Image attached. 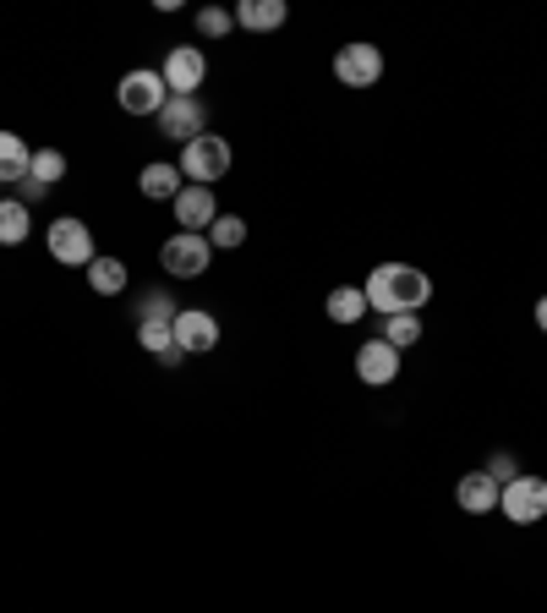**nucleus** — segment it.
Segmentation results:
<instances>
[{"instance_id": "obj_1", "label": "nucleus", "mask_w": 547, "mask_h": 613, "mask_svg": "<svg viewBox=\"0 0 547 613\" xmlns=\"http://www.w3.org/2000/svg\"><path fill=\"white\" fill-rule=\"evenodd\" d=\"M362 297H367V306H373V312L400 318V312L427 306V297H432V280H427L416 264H378V269L367 275Z\"/></svg>"}, {"instance_id": "obj_2", "label": "nucleus", "mask_w": 547, "mask_h": 613, "mask_svg": "<svg viewBox=\"0 0 547 613\" xmlns=\"http://www.w3.org/2000/svg\"><path fill=\"white\" fill-rule=\"evenodd\" d=\"M230 164H236V149L219 138V132H203V138H192L181 159H175V170H181V181L186 186H214V181H225L230 175Z\"/></svg>"}, {"instance_id": "obj_3", "label": "nucleus", "mask_w": 547, "mask_h": 613, "mask_svg": "<svg viewBox=\"0 0 547 613\" xmlns=\"http://www.w3.org/2000/svg\"><path fill=\"white\" fill-rule=\"evenodd\" d=\"M498 515L510 520V526H537L547 520V476H515V482H504L498 487Z\"/></svg>"}, {"instance_id": "obj_4", "label": "nucleus", "mask_w": 547, "mask_h": 613, "mask_svg": "<svg viewBox=\"0 0 547 613\" xmlns=\"http://www.w3.org/2000/svg\"><path fill=\"white\" fill-rule=\"evenodd\" d=\"M44 247H50V258L61 264V269H88L99 252H94V230L83 225V219H72V214H61V219H50V236H44Z\"/></svg>"}, {"instance_id": "obj_5", "label": "nucleus", "mask_w": 547, "mask_h": 613, "mask_svg": "<svg viewBox=\"0 0 547 613\" xmlns=\"http://www.w3.org/2000/svg\"><path fill=\"white\" fill-rule=\"evenodd\" d=\"M159 264H164V275H170V280H197V275H208V264H214V247H208V236L175 230V236L159 247Z\"/></svg>"}, {"instance_id": "obj_6", "label": "nucleus", "mask_w": 547, "mask_h": 613, "mask_svg": "<svg viewBox=\"0 0 547 613\" xmlns=\"http://www.w3.org/2000/svg\"><path fill=\"white\" fill-rule=\"evenodd\" d=\"M159 77H164L170 99H197V88H203V77H208V55H203L197 44H175V50L164 55Z\"/></svg>"}, {"instance_id": "obj_7", "label": "nucleus", "mask_w": 547, "mask_h": 613, "mask_svg": "<svg viewBox=\"0 0 547 613\" xmlns=\"http://www.w3.org/2000/svg\"><path fill=\"white\" fill-rule=\"evenodd\" d=\"M116 99H121V110H127V116H148V121H153V116L170 105V88H164V77H159V72L137 66V72H127V77H121Z\"/></svg>"}, {"instance_id": "obj_8", "label": "nucleus", "mask_w": 547, "mask_h": 613, "mask_svg": "<svg viewBox=\"0 0 547 613\" xmlns=\"http://www.w3.org/2000/svg\"><path fill=\"white\" fill-rule=\"evenodd\" d=\"M334 77H340V88H373V83L384 77V50L367 44V39L340 44V55H334Z\"/></svg>"}, {"instance_id": "obj_9", "label": "nucleus", "mask_w": 547, "mask_h": 613, "mask_svg": "<svg viewBox=\"0 0 547 613\" xmlns=\"http://www.w3.org/2000/svg\"><path fill=\"white\" fill-rule=\"evenodd\" d=\"M153 127H159V138H170V143H192V138H203V127H208V110H203V99H170L159 116H153Z\"/></svg>"}, {"instance_id": "obj_10", "label": "nucleus", "mask_w": 547, "mask_h": 613, "mask_svg": "<svg viewBox=\"0 0 547 613\" xmlns=\"http://www.w3.org/2000/svg\"><path fill=\"white\" fill-rule=\"evenodd\" d=\"M175 345H181L186 356H208V351L219 345V318L203 312V306H181V312H175Z\"/></svg>"}, {"instance_id": "obj_11", "label": "nucleus", "mask_w": 547, "mask_h": 613, "mask_svg": "<svg viewBox=\"0 0 547 613\" xmlns=\"http://www.w3.org/2000/svg\"><path fill=\"white\" fill-rule=\"evenodd\" d=\"M170 208H175L181 230H192V236H208V225L219 219V203H214V186H181Z\"/></svg>"}, {"instance_id": "obj_12", "label": "nucleus", "mask_w": 547, "mask_h": 613, "mask_svg": "<svg viewBox=\"0 0 547 613\" xmlns=\"http://www.w3.org/2000/svg\"><path fill=\"white\" fill-rule=\"evenodd\" d=\"M356 378L373 384V389H389V384L400 378V351H395L389 340H367V345L356 351Z\"/></svg>"}, {"instance_id": "obj_13", "label": "nucleus", "mask_w": 547, "mask_h": 613, "mask_svg": "<svg viewBox=\"0 0 547 613\" xmlns=\"http://www.w3.org/2000/svg\"><path fill=\"white\" fill-rule=\"evenodd\" d=\"M454 504H460L465 515H493V509H498V482H493L487 471H471V476L454 482Z\"/></svg>"}, {"instance_id": "obj_14", "label": "nucleus", "mask_w": 547, "mask_h": 613, "mask_svg": "<svg viewBox=\"0 0 547 613\" xmlns=\"http://www.w3.org/2000/svg\"><path fill=\"white\" fill-rule=\"evenodd\" d=\"M186 181H181V170L175 164H164V159H153V164H142V175H137V192L148 197V203H175V192H181Z\"/></svg>"}, {"instance_id": "obj_15", "label": "nucleus", "mask_w": 547, "mask_h": 613, "mask_svg": "<svg viewBox=\"0 0 547 613\" xmlns=\"http://www.w3.org/2000/svg\"><path fill=\"white\" fill-rule=\"evenodd\" d=\"M285 17H290L285 0H242L236 6V28H247V33H279Z\"/></svg>"}, {"instance_id": "obj_16", "label": "nucleus", "mask_w": 547, "mask_h": 613, "mask_svg": "<svg viewBox=\"0 0 547 613\" xmlns=\"http://www.w3.org/2000/svg\"><path fill=\"white\" fill-rule=\"evenodd\" d=\"M137 340H142V351H153L159 367H181L186 362V351L175 345V323H137Z\"/></svg>"}, {"instance_id": "obj_17", "label": "nucleus", "mask_w": 547, "mask_h": 613, "mask_svg": "<svg viewBox=\"0 0 547 613\" xmlns=\"http://www.w3.org/2000/svg\"><path fill=\"white\" fill-rule=\"evenodd\" d=\"M28 164H33V149H28L17 132H0V186L28 181Z\"/></svg>"}, {"instance_id": "obj_18", "label": "nucleus", "mask_w": 547, "mask_h": 613, "mask_svg": "<svg viewBox=\"0 0 547 613\" xmlns=\"http://www.w3.org/2000/svg\"><path fill=\"white\" fill-rule=\"evenodd\" d=\"M83 275H88V286H94L99 297H121V291L132 286V275H127V264H121V258H94Z\"/></svg>"}, {"instance_id": "obj_19", "label": "nucleus", "mask_w": 547, "mask_h": 613, "mask_svg": "<svg viewBox=\"0 0 547 613\" xmlns=\"http://www.w3.org/2000/svg\"><path fill=\"white\" fill-rule=\"evenodd\" d=\"M28 230H33V219H28V203H17V197H0V247H22V241H28Z\"/></svg>"}, {"instance_id": "obj_20", "label": "nucleus", "mask_w": 547, "mask_h": 613, "mask_svg": "<svg viewBox=\"0 0 547 613\" xmlns=\"http://www.w3.org/2000/svg\"><path fill=\"white\" fill-rule=\"evenodd\" d=\"M362 312H373L367 297H362V286H340V291H329V318H334V323H362Z\"/></svg>"}, {"instance_id": "obj_21", "label": "nucleus", "mask_w": 547, "mask_h": 613, "mask_svg": "<svg viewBox=\"0 0 547 613\" xmlns=\"http://www.w3.org/2000/svg\"><path fill=\"white\" fill-rule=\"evenodd\" d=\"M242 241H247V219H242V214H219V219L208 225V247H214V252H236Z\"/></svg>"}, {"instance_id": "obj_22", "label": "nucleus", "mask_w": 547, "mask_h": 613, "mask_svg": "<svg viewBox=\"0 0 547 613\" xmlns=\"http://www.w3.org/2000/svg\"><path fill=\"white\" fill-rule=\"evenodd\" d=\"M28 175L50 192L55 181H66V153L61 149H33V164H28Z\"/></svg>"}, {"instance_id": "obj_23", "label": "nucleus", "mask_w": 547, "mask_h": 613, "mask_svg": "<svg viewBox=\"0 0 547 613\" xmlns=\"http://www.w3.org/2000/svg\"><path fill=\"white\" fill-rule=\"evenodd\" d=\"M378 340H389L395 351H410L416 340H421V318L416 312H400V318H384V334Z\"/></svg>"}, {"instance_id": "obj_24", "label": "nucleus", "mask_w": 547, "mask_h": 613, "mask_svg": "<svg viewBox=\"0 0 547 613\" xmlns=\"http://www.w3.org/2000/svg\"><path fill=\"white\" fill-rule=\"evenodd\" d=\"M230 28H236V11H225V6H203L197 11V33L203 39H225Z\"/></svg>"}, {"instance_id": "obj_25", "label": "nucleus", "mask_w": 547, "mask_h": 613, "mask_svg": "<svg viewBox=\"0 0 547 613\" xmlns=\"http://www.w3.org/2000/svg\"><path fill=\"white\" fill-rule=\"evenodd\" d=\"M175 312H181V306L170 302L164 291H148L142 306H137V323H175Z\"/></svg>"}, {"instance_id": "obj_26", "label": "nucleus", "mask_w": 547, "mask_h": 613, "mask_svg": "<svg viewBox=\"0 0 547 613\" xmlns=\"http://www.w3.org/2000/svg\"><path fill=\"white\" fill-rule=\"evenodd\" d=\"M482 471H487V476H493L498 487L521 476V465H515V455H510V450H493V455H487V465H482Z\"/></svg>"}, {"instance_id": "obj_27", "label": "nucleus", "mask_w": 547, "mask_h": 613, "mask_svg": "<svg viewBox=\"0 0 547 613\" xmlns=\"http://www.w3.org/2000/svg\"><path fill=\"white\" fill-rule=\"evenodd\" d=\"M39 197H44V186H39L33 175H28V181H17V203H39Z\"/></svg>"}, {"instance_id": "obj_28", "label": "nucleus", "mask_w": 547, "mask_h": 613, "mask_svg": "<svg viewBox=\"0 0 547 613\" xmlns=\"http://www.w3.org/2000/svg\"><path fill=\"white\" fill-rule=\"evenodd\" d=\"M537 329H543V334H547V297H543V302H537Z\"/></svg>"}]
</instances>
